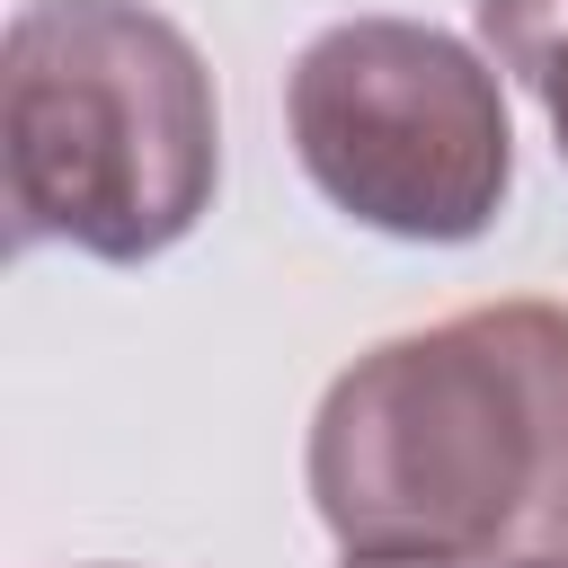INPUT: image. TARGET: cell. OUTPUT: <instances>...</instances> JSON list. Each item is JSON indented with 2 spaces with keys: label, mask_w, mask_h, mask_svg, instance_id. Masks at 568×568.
I'll list each match as a JSON object with an SVG mask.
<instances>
[{
  "label": "cell",
  "mask_w": 568,
  "mask_h": 568,
  "mask_svg": "<svg viewBox=\"0 0 568 568\" xmlns=\"http://www.w3.org/2000/svg\"><path fill=\"white\" fill-rule=\"evenodd\" d=\"M346 559L568 568V311L488 302L355 355L311 417Z\"/></svg>",
  "instance_id": "1"
},
{
  "label": "cell",
  "mask_w": 568,
  "mask_h": 568,
  "mask_svg": "<svg viewBox=\"0 0 568 568\" xmlns=\"http://www.w3.org/2000/svg\"><path fill=\"white\" fill-rule=\"evenodd\" d=\"M222 178L213 71L142 0H27L0 44V195L18 248L142 266Z\"/></svg>",
  "instance_id": "2"
},
{
  "label": "cell",
  "mask_w": 568,
  "mask_h": 568,
  "mask_svg": "<svg viewBox=\"0 0 568 568\" xmlns=\"http://www.w3.org/2000/svg\"><path fill=\"white\" fill-rule=\"evenodd\" d=\"M284 124L311 186L390 240H479L515 186V124L497 71L417 18H346L302 44Z\"/></svg>",
  "instance_id": "3"
},
{
  "label": "cell",
  "mask_w": 568,
  "mask_h": 568,
  "mask_svg": "<svg viewBox=\"0 0 568 568\" xmlns=\"http://www.w3.org/2000/svg\"><path fill=\"white\" fill-rule=\"evenodd\" d=\"M479 44L550 115V142L568 160V0H479Z\"/></svg>",
  "instance_id": "4"
},
{
  "label": "cell",
  "mask_w": 568,
  "mask_h": 568,
  "mask_svg": "<svg viewBox=\"0 0 568 568\" xmlns=\"http://www.w3.org/2000/svg\"><path fill=\"white\" fill-rule=\"evenodd\" d=\"M346 568H435V559H346Z\"/></svg>",
  "instance_id": "5"
}]
</instances>
